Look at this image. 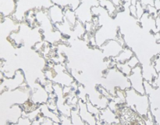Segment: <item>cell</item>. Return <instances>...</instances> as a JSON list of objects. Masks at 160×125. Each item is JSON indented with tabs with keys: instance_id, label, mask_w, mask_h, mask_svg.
I'll return each instance as SVG.
<instances>
[{
	"instance_id": "1",
	"label": "cell",
	"mask_w": 160,
	"mask_h": 125,
	"mask_svg": "<svg viewBox=\"0 0 160 125\" xmlns=\"http://www.w3.org/2000/svg\"><path fill=\"white\" fill-rule=\"evenodd\" d=\"M111 95L115 96L117 88H120L126 91L131 88L128 77L120 72L117 67H112L107 69L104 75V79L101 84Z\"/></svg>"
},
{
	"instance_id": "2",
	"label": "cell",
	"mask_w": 160,
	"mask_h": 125,
	"mask_svg": "<svg viewBox=\"0 0 160 125\" xmlns=\"http://www.w3.org/2000/svg\"><path fill=\"white\" fill-rule=\"evenodd\" d=\"M126 103L137 111L144 119L147 117L150 111V100L147 94H140L132 88L127 89Z\"/></svg>"
},
{
	"instance_id": "3",
	"label": "cell",
	"mask_w": 160,
	"mask_h": 125,
	"mask_svg": "<svg viewBox=\"0 0 160 125\" xmlns=\"http://www.w3.org/2000/svg\"><path fill=\"white\" fill-rule=\"evenodd\" d=\"M120 120V124H145L143 117L133 108L127 105L126 103L120 105L118 110L116 112Z\"/></svg>"
},
{
	"instance_id": "4",
	"label": "cell",
	"mask_w": 160,
	"mask_h": 125,
	"mask_svg": "<svg viewBox=\"0 0 160 125\" xmlns=\"http://www.w3.org/2000/svg\"><path fill=\"white\" fill-rule=\"evenodd\" d=\"M128 79L131 83V88L140 94H145V86H144L145 79L142 75V67L141 64L132 69L131 74L128 76Z\"/></svg>"
},
{
	"instance_id": "5",
	"label": "cell",
	"mask_w": 160,
	"mask_h": 125,
	"mask_svg": "<svg viewBox=\"0 0 160 125\" xmlns=\"http://www.w3.org/2000/svg\"><path fill=\"white\" fill-rule=\"evenodd\" d=\"M124 45H122L117 39H110L105 42L99 48L106 59H113L118 56Z\"/></svg>"
},
{
	"instance_id": "6",
	"label": "cell",
	"mask_w": 160,
	"mask_h": 125,
	"mask_svg": "<svg viewBox=\"0 0 160 125\" xmlns=\"http://www.w3.org/2000/svg\"><path fill=\"white\" fill-rule=\"evenodd\" d=\"M35 18L37 25L40 28L42 32H48L56 29L55 25L48 17L47 9H41L36 10Z\"/></svg>"
},
{
	"instance_id": "7",
	"label": "cell",
	"mask_w": 160,
	"mask_h": 125,
	"mask_svg": "<svg viewBox=\"0 0 160 125\" xmlns=\"http://www.w3.org/2000/svg\"><path fill=\"white\" fill-rule=\"evenodd\" d=\"M48 96H49V94L47 92L44 86L38 82L34 84V91L30 95V100H31L35 104L40 106L48 102Z\"/></svg>"
},
{
	"instance_id": "8",
	"label": "cell",
	"mask_w": 160,
	"mask_h": 125,
	"mask_svg": "<svg viewBox=\"0 0 160 125\" xmlns=\"http://www.w3.org/2000/svg\"><path fill=\"white\" fill-rule=\"evenodd\" d=\"M119 124L120 120L115 112L112 110L109 107L101 109L99 117L97 119V124Z\"/></svg>"
},
{
	"instance_id": "9",
	"label": "cell",
	"mask_w": 160,
	"mask_h": 125,
	"mask_svg": "<svg viewBox=\"0 0 160 125\" xmlns=\"http://www.w3.org/2000/svg\"><path fill=\"white\" fill-rule=\"evenodd\" d=\"M138 22L144 31L151 32L153 34L158 32L157 28H156V18L153 16L150 15L148 12H145L143 16L139 19Z\"/></svg>"
},
{
	"instance_id": "10",
	"label": "cell",
	"mask_w": 160,
	"mask_h": 125,
	"mask_svg": "<svg viewBox=\"0 0 160 125\" xmlns=\"http://www.w3.org/2000/svg\"><path fill=\"white\" fill-rule=\"evenodd\" d=\"M92 6H90L89 5L81 2L78 9L75 10L78 20L81 21L84 24L87 22L92 21L94 17L92 12Z\"/></svg>"
},
{
	"instance_id": "11",
	"label": "cell",
	"mask_w": 160,
	"mask_h": 125,
	"mask_svg": "<svg viewBox=\"0 0 160 125\" xmlns=\"http://www.w3.org/2000/svg\"><path fill=\"white\" fill-rule=\"evenodd\" d=\"M78 109H79V114L81 119L84 120L86 124L95 125L97 124V119L93 114L91 113L87 108L86 102L79 99L78 101Z\"/></svg>"
},
{
	"instance_id": "12",
	"label": "cell",
	"mask_w": 160,
	"mask_h": 125,
	"mask_svg": "<svg viewBox=\"0 0 160 125\" xmlns=\"http://www.w3.org/2000/svg\"><path fill=\"white\" fill-rule=\"evenodd\" d=\"M48 17L52 20L53 24H57L63 22L64 20V9L61 6H56V5H52L48 9Z\"/></svg>"
},
{
	"instance_id": "13",
	"label": "cell",
	"mask_w": 160,
	"mask_h": 125,
	"mask_svg": "<svg viewBox=\"0 0 160 125\" xmlns=\"http://www.w3.org/2000/svg\"><path fill=\"white\" fill-rule=\"evenodd\" d=\"M142 67V75L145 81L152 83L155 78L158 76L157 71L151 62H144L141 64Z\"/></svg>"
},
{
	"instance_id": "14",
	"label": "cell",
	"mask_w": 160,
	"mask_h": 125,
	"mask_svg": "<svg viewBox=\"0 0 160 125\" xmlns=\"http://www.w3.org/2000/svg\"><path fill=\"white\" fill-rule=\"evenodd\" d=\"M17 9L16 0H0V12L5 16L12 14Z\"/></svg>"
},
{
	"instance_id": "15",
	"label": "cell",
	"mask_w": 160,
	"mask_h": 125,
	"mask_svg": "<svg viewBox=\"0 0 160 125\" xmlns=\"http://www.w3.org/2000/svg\"><path fill=\"white\" fill-rule=\"evenodd\" d=\"M134 55H135L132 48L128 46H124L122 51L118 54V56L113 58V60L117 63H122V62H127Z\"/></svg>"
},
{
	"instance_id": "16",
	"label": "cell",
	"mask_w": 160,
	"mask_h": 125,
	"mask_svg": "<svg viewBox=\"0 0 160 125\" xmlns=\"http://www.w3.org/2000/svg\"><path fill=\"white\" fill-rule=\"evenodd\" d=\"M39 108H40L41 113H42V116L52 119L56 124H61L59 114L56 113V112H53L52 110H51V109L48 107L46 103L40 105V106H39Z\"/></svg>"
},
{
	"instance_id": "17",
	"label": "cell",
	"mask_w": 160,
	"mask_h": 125,
	"mask_svg": "<svg viewBox=\"0 0 160 125\" xmlns=\"http://www.w3.org/2000/svg\"><path fill=\"white\" fill-rule=\"evenodd\" d=\"M98 2H99V6L105 8L107 10L110 17H112L114 19L116 18L119 11L115 6V5L111 2V0H98Z\"/></svg>"
},
{
	"instance_id": "18",
	"label": "cell",
	"mask_w": 160,
	"mask_h": 125,
	"mask_svg": "<svg viewBox=\"0 0 160 125\" xmlns=\"http://www.w3.org/2000/svg\"><path fill=\"white\" fill-rule=\"evenodd\" d=\"M86 33L85 27H84V24L83 23H81V21L78 20L76 23V24L74 25L73 29V32H72L71 36L70 38H83L84 35Z\"/></svg>"
},
{
	"instance_id": "19",
	"label": "cell",
	"mask_w": 160,
	"mask_h": 125,
	"mask_svg": "<svg viewBox=\"0 0 160 125\" xmlns=\"http://www.w3.org/2000/svg\"><path fill=\"white\" fill-rule=\"evenodd\" d=\"M70 119H71L72 124L75 125H85L84 120L81 119V116L79 114V109L78 106H74L72 108L71 112H70Z\"/></svg>"
},
{
	"instance_id": "20",
	"label": "cell",
	"mask_w": 160,
	"mask_h": 125,
	"mask_svg": "<svg viewBox=\"0 0 160 125\" xmlns=\"http://www.w3.org/2000/svg\"><path fill=\"white\" fill-rule=\"evenodd\" d=\"M64 18L73 27H74L77 21H78V17H77L75 10H73L70 7H67L64 9Z\"/></svg>"
},
{
	"instance_id": "21",
	"label": "cell",
	"mask_w": 160,
	"mask_h": 125,
	"mask_svg": "<svg viewBox=\"0 0 160 125\" xmlns=\"http://www.w3.org/2000/svg\"><path fill=\"white\" fill-rule=\"evenodd\" d=\"M117 68L120 70V72L123 73L126 76H129L132 71V68L128 64V62H122V63H117L116 65Z\"/></svg>"
},
{
	"instance_id": "22",
	"label": "cell",
	"mask_w": 160,
	"mask_h": 125,
	"mask_svg": "<svg viewBox=\"0 0 160 125\" xmlns=\"http://www.w3.org/2000/svg\"><path fill=\"white\" fill-rule=\"evenodd\" d=\"M86 105H87V108L88 109L89 112H90L92 114H93V115L96 117V119H98V117H99L101 109H100L99 108L97 107L96 106H95L94 104H92L88 99V101L86 102Z\"/></svg>"
},
{
	"instance_id": "23",
	"label": "cell",
	"mask_w": 160,
	"mask_h": 125,
	"mask_svg": "<svg viewBox=\"0 0 160 125\" xmlns=\"http://www.w3.org/2000/svg\"><path fill=\"white\" fill-rule=\"evenodd\" d=\"M52 5H56V6H61L62 8L70 7V0H50Z\"/></svg>"
},
{
	"instance_id": "24",
	"label": "cell",
	"mask_w": 160,
	"mask_h": 125,
	"mask_svg": "<svg viewBox=\"0 0 160 125\" xmlns=\"http://www.w3.org/2000/svg\"><path fill=\"white\" fill-rule=\"evenodd\" d=\"M136 9H137V19L139 20L145 12V8L142 6L140 1H138L136 4Z\"/></svg>"
},
{
	"instance_id": "25",
	"label": "cell",
	"mask_w": 160,
	"mask_h": 125,
	"mask_svg": "<svg viewBox=\"0 0 160 125\" xmlns=\"http://www.w3.org/2000/svg\"><path fill=\"white\" fill-rule=\"evenodd\" d=\"M127 62H128V65H129L132 69L134 68V67H137V66L139 65V64H141L140 60H139L138 57L136 55H134V56H133L132 57H131Z\"/></svg>"
},
{
	"instance_id": "26",
	"label": "cell",
	"mask_w": 160,
	"mask_h": 125,
	"mask_svg": "<svg viewBox=\"0 0 160 125\" xmlns=\"http://www.w3.org/2000/svg\"><path fill=\"white\" fill-rule=\"evenodd\" d=\"M145 12H148L150 15L153 16L155 18H156V17L159 16V14H158V10L156 9V8L154 6H147L146 7H145Z\"/></svg>"
},
{
	"instance_id": "27",
	"label": "cell",
	"mask_w": 160,
	"mask_h": 125,
	"mask_svg": "<svg viewBox=\"0 0 160 125\" xmlns=\"http://www.w3.org/2000/svg\"><path fill=\"white\" fill-rule=\"evenodd\" d=\"M59 119H60V123L64 125L72 124L71 119L70 117L67 115H63V114H59Z\"/></svg>"
},
{
	"instance_id": "28",
	"label": "cell",
	"mask_w": 160,
	"mask_h": 125,
	"mask_svg": "<svg viewBox=\"0 0 160 125\" xmlns=\"http://www.w3.org/2000/svg\"><path fill=\"white\" fill-rule=\"evenodd\" d=\"M111 2H112L115 5V6L117 8V9H118L119 12H120V11L123 10V2H122V0H111Z\"/></svg>"
},
{
	"instance_id": "29",
	"label": "cell",
	"mask_w": 160,
	"mask_h": 125,
	"mask_svg": "<svg viewBox=\"0 0 160 125\" xmlns=\"http://www.w3.org/2000/svg\"><path fill=\"white\" fill-rule=\"evenodd\" d=\"M129 13L133 17L137 19V9H136V6L134 5H131L129 6Z\"/></svg>"
},
{
	"instance_id": "30",
	"label": "cell",
	"mask_w": 160,
	"mask_h": 125,
	"mask_svg": "<svg viewBox=\"0 0 160 125\" xmlns=\"http://www.w3.org/2000/svg\"><path fill=\"white\" fill-rule=\"evenodd\" d=\"M141 3L144 7H146L147 6H154L155 0H140Z\"/></svg>"
},
{
	"instance_id": "31",
	"label": "cell",
	"mask_w": 160,
	"mask_h": 125,
	"mask_svg": "<svg viewBox=\"0 0 160 125\" xmlns=\"http://www.w3.org/2000/svg\"><path fill=\"white\" fill-rule=\"evenodd\" d=\"M154 6L158 10V14H159V16H160V0H155Z\"/></svg>"
},
{
	"instance_id": "32",
	"label": "cell",
	"mask_w": 160,
	"mask_h": 125,
	"mask_svg": "<svg viewBox=\"0 0 160 125\" xmlns=\"http://www.w3.org/2000/svg\"><path fill=\"white\" fill-rule=\"evenodd\" d=\"M156 28H157L158 31L160 32V16H158L156 18Z\"/></svg>"
},
{
	"instance_id": "33",
	"label": "cell",
	"mask_w": 160,
	"mask_h": 125,
	"mask_svg": "<svg viewBox=\"0 0 160 125\" xmlns=\"http://www.w3.org/2000/svg\"><path fill=\"white\" fill-rule=\"evenodd\" d=\"M138 1H140V0H131V5H134V6H136V4H137V2Z\"/></svg>"
},
{
	"instance_id": "34",
	"label": "cell",
	"mask_w": 160,
	"mask_h": 125,
	"mask_svg": "<svg viewBox=\"0 0 160 125\" xmlns=\"http://www.w3.org/2000/svg\"><path fill=\"white\" fill-rule=\"evenodd\" d=\"M158 42H159V43H160V39H159V41H158Z\"/></svg>"
}]
</instances>
